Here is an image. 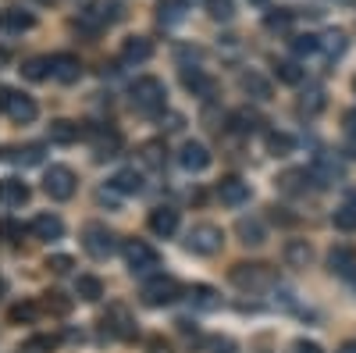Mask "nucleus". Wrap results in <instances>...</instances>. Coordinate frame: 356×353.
<instances>
[{
  "label": "nucleus",
  "instance_id": "24",
  "mask_svg": "<svg viewBox=\"0 0 356 353\" xmlns=\"http://www.w3.org/2000/svg\"><path fill=\"white\" fill-rule=\"evenodd\" d=\"M164 161H168V146H164L161 139H150V143H143V146H139V164H143V168L161 171Z\"/></svg>",
  "mask_w": 356,
  "mask_h": 353
},
{
  "label": "nucleus",
  "instance_id": "25",
  "mask_svg": "<svg viewBox=\"0 0 356 353\" xmlns=\"http://www.w3.org/2000/svg\"><path fill=\"white\" fill-rule=\"evenodd\" d=\"M186 297H189V304H193L196 311H218V307H221V292H218L214 285H193Z\"/></svg>",
  "mask_w": 356,
  "mask_h": 353
},
{
  "label": "nucleus",
  "instance_id": "46",
  "mask_svg": "<svg viewBox=\"0 0 356 353\" xmlns=\"http://www.w3.org/2000/svg\"><path fill=\"white\" fill-rule=\"evenodd\" d=\"M47 268H50L54 275H68V272L75 268V260H72L68 253H54V257H47Z\"/></svg>",
  "mask_w": 356,
  "mask_h": 353
},
{
  "label": "nucleus",
  "instance_id": "56",
  "mask_svg": "<svg viewBox=\"0 0 356 353\" xmlns=\"http://www.w3.org/2000/svg\"><path fill=\"white\" fill-rule=\"evenodd\" d=\"M349 207H356V189H353V203H349Z\"/></svg>",
  "mask_w": 356,
  "mask_h": 353
},
{
  "label": "nucleus",
  "instance_id": "35",
  "mask_svg": "<svg viewBox=\"0 0 356 353\" xmlns=\"http://www.w3.org/2000/svg\"><path fill=\"white\" fill-rule=\"evenodd\" d=\"M22 75L33 79V82H43L47 75H54V61L50 57H29V61L22 65Z\"/></svg>",
  "mask_w": 356,
  "mask_h": 353
},
{
  "label": "nucleus",
  "instance_id": "21",
  "mask_svg": "<svg viewBox=\"0 0 356 353\" xmlns=\"http://www.w3.org/2000/svg\"><path fill=\"white\" fill-rule=\"evenodd\" d=\"M111 189L114 193H122V196H136V193H143V171H136V168H122L111 179Z\"/></svg>",
  "mask_w": 356,
  "mask_h": 353
},
{
  "label": "nucleus",
  "instance_id": "52",
  "mask_svg": "<svg viewBox=\"0 0 356 353\" xmlns=\"http://www.w3.org/2000/svg\"><path fill=\"white\" fill-rule=\"evenodd\" d=\"M342 125H346V132H349V136H356V111H346Z\"/></svg>",
  "mask_w": 356,
  "mask_h": 353
},
{
  "label": "nucleus",
  "instance_id": "20",
  "mask_svg": "<svg viewBox=\"0 0 356 353\" xmlns=\"http://www.w3.org/2000/svg\"><path fill=\"white\" fill-rule=\"evenodd\" d=\"M150 54H154V43L146 40V36H129L125 47H122V61L143 65V61H150Z\"/></svg>",
  "mask_w": 356,
  "mask_h": 353
},
{
  "label": "nucleus",
  "instance_id": "38",
  "mask_svg": "<svg viewBox=\"0 0 356 353\" xmlns=\"http://www.w3.org/2000/svg\"><path fill=\"white\" fill-rule=\"evenodd\" d=\"M292 146H296V139L289 132H267V154L285 157V154H292Z\"/></svg>",
  "mask_w": 356,
  "mask_h": 353
},
{
  "label": "nucleus",
  "instance_id": "37",
  "mask_svg": "<svg viewBox=\"0 0 356 353\" xmlns=\"http://www.w3.org/2000/svg\"><path fill=\"white\" fill-rule=\"evenodd\" d=\"M4 157L18 161V164H40L43 161V143H29L22 146V150H11V146H4Z\"/></svg>",
  "mask_w": 356,
  "mask_h": 353
},
{
  "label": "nucleus",
  "instance_id": "27",
  "mask_svg": "<svg viewBox=\"0 0 356 353\" xmlns=\"http://www.w3.org/2000/svg\"><path fill=\"white\" fill-rule=\"evenodd\" d=\"M239 86H243V93H250L253 100H271V82H267L260 72H243Z\"/></svg>",
  "mask_w": 356,
  "mask_h": 353
},
{
  "label": "nucleus",
  "instance_id": "39",
  "mask_svg": "<svg viewBox=\"0 0 356 353\" xmlns=\"http://www.w3.org/2000/svg\"><path fill=\"white\" fill-rule=\"evenodd\" d=\"M275 75H278V82H285V86H300V82H303V68L296 65V61H275Z\"/></svg>",
  "mask_w": 356,
  "mask_h": 353
},
{
  "label": "nucleus",
  "instance_id": "17",
  "mask_svg": "<svg viewBox=\"0 0 356 353\" xmlns=\"http://www.w3.org/2000/svg\"><path fill=\"white\" fill-rule=\"evenodd\" d=\"M150 232L154 235H161V240H168V235H175L178 232V211L175 207H154L150 211Z\"/></svg>",
  "mask_w": 356,
  "mask_h": 353
},
{
  "label": "nucleus",
  "instance_id": "51",
  "mask_svg": "<svg viewBox=\"0 0 356 353\" xmlns=\"http://www.w3.org/2000/svg\"><path fill=\"white\" fill-rule=\"evenodd\" d=\"M146 353H175V350H171V346H168L161 336H154L150 343H146Z\"/></svg>",
  "mask_w": 356,
  "mask_h": 353
},
{
  "label": "nucleus",
  "instance_id": "6",
  "mask_svg": "<svg viewBox=\"0 0 356 353\" xmlns=\"http://www.w3.org/2000/svg\"><path fill=\"white\" fill-rule=\"evenodd\" d=\"M186 246L200 257H214L221 246H225V232L211 221H203V225H193L189 235H186Z\"/></svg>",
  "mask_w": 356,
  "mask_h": 353
},
{
  "label": "nucleus",
  "instance_id": "57",
  "mask_svg": "<svg viewBox=\"0 0 356 353\" xmlns=\"http://www.w3.org/2000/svg\"><path fill=\"white\" fill-rule=\"evenodd\" d=\"M186 4H193V0H186ZM203 4H207V0H203Z\"/></svg>",
  "mask_w": 356,
  "mask_h": 353
},
{
  "label": "nucleus",
  "instance_id": "31",
  "mask_svg": "<svg viewBox=\"0 0 356 353\" xmlns=\"http://www.w3.org/2000/svg\"><path fill=\"white\" fill-rule=\"evenodd\" d=\"M0 25L8 29V33H29V29L36 25V18L29 11H18V8H8L4 15H0Z\"/></svg>",
  "mask_w": 356,
  "mask_h": 353
},
{
  "label": "nucleus",
  "instance_id": "4",
  "mask_svg": "<svg viewBox=\"0 0 356 353\" xmlns=\"http://www.w3.org/2000/svg\"><path fill=\"white\" fill-rule=\"evenodd\" d=\"M0 111H4L15 125H29V122H36V114H40L36 100L22 90H11V86H0Z\"/></svg>",
  "mask_w": 356,
  "mask_h": 353
},
{
  "label": "nucleus",
  "instance_id": "9",
  "mask_svg": "<svg viewBox=\"0 0 356 353\" xmlns=\"http://www.w3.org/2000/svg\"><path fill=\"white\" fill-rule=\"evenodd\" d=\"M125 264L132 268V275H150L161 268V257L150 243L143 240H125Z\"/></svg>",
  "mask_w": 356,
  "mask_h": 353
},
{
  "label": "nucleus",
  "instance_id": "23",
  "mask_svg": "<svg viewBox=\"0 0 356 353\" xmlns=\"http://www.w3.org/2000/svg\"><path fill=\"white\" fill-rule=\"evenodd\" d=\"M0 203H4V207H22V203H29V186L22 179H0Z\"/></svg>",
  "mask_w": 356,
  "mask_h": 353
},
{
  "label": "nucleus",
  "instance_id": "29",
  "mask_svg": "<svg viewBox=\"0 0 356 353\" xmlns=\"http://www.w3.org/2000/svg\"><path fill=\"white\" fill-rule=\"evenodd\" d=\"M228 129H232L235 136H253V132L260 129V118H257L253 111H232V114H228Z\"/></svg>",
  "mask_w": 356,
  "mask_h": 353
},
{
  "label": "nucleus",
  "instance_id": "11",
  "mask_svg": "<svg viewBox=\"0 0 356 353\" xmlns=\"http://www.w3.org/2000/svg\"><path fill=\"white\" fill-rule=\"evenodd\" d=\"M89 143H93V157L97 161H111L122 154V132L111 125H93L89 129Z\"/></svg>",
  "mask_w": 356,
  "mask_h": 353
},
{
  "label": "nucleus",
  "instance_id": "19",
  "mask_svg": "<svg viewBox=\"0 0 356 353\" xmlns=\"http://www.w3.org/2000/svg\"><path fill=\"white\" fill-rule=\"evenodd\" d=\"M82 132H86V129H82L79 122H72V118H57V122H50V143H57V146L79 143Z\"/></svg>",
  "mask_w": 356,
  "mask_h": 353
},
{
  "label": "nucleus",
  "instance_id": "8",
  "mask_svg": "<svg viewBox=\"0 0 356 353\" xmlns=\"http://www.w3.org/2000/svg\"><path fill=\"white\" fill-rule=\"evenodd\" d=\"M182 297V285H178L171 275H154L150 282L143 285V304L146 307H168Z\"/></svg>",
  "mask_w": 356,
  "mask_h": 353
},
{
  "label": "nucleus",
  "instance_id": "22",
  "mask_svg": "<svg viewBox=\"0 0 356 353\" xmlns=\"http://www.w3.org/2000/svg\"><path fill=\"white\" fill-rule=\"evenodd\" d=\"M282 253H285L289 268H310V260H314V246L307 240H289Z\"/></svg>",
  "mask_w": 356,
  "mask_h": 353
},
{
  "label": "nucleus",
  "instance_id": "28",
  "mask_svg": "<svg viewBox=\"0 0 356 353\" xmlns=\"http://www.w3.org/2000/svg\"><path fill=\"white\" fill-rule=\"evenodd\" d=\"M235 232H239V240H243L246 246H260V243L267 240L260 218H239V221H235Z\"/></svg>",
  "mask_w": 356,
  "mask_h": 353
},
{
  "label": "nucleus",
  "instance_id": "16",
  "mask_svg": "<svg viewBox=\"0 0 356 353\" xmlns=\"http://www.w3.org/2000/svg\"><path fill=\"white\" fill-rule=\"evenodd\" d=\"M50 61H54V79H57V82H68V86H72V82L82 79V61H79L75 54L65 50V54H54Z\"/></svg>",
  "mask_w": 356,
  "mask_h": 353
},
{
  "label": "nucleus",
  "instance_id": "45",
  "mask_svg": "<svg viewBox=\"0 0 356 353\" xmlns=\"http://www.w3.org/2000/svg\"><path fill=\"white\" fill-rule=\"evenodd\" d=\"M292 50L296 54H314V50H321V36H310V33H303V36H292Z\"/></svg>",
  "mask_w": 356,
  "mask_h": 353
},
{
  "label": "nucleus",
  "instance_id": "1",
  "mask_svg": "<svg viewBox=\"0 0 356 353\" xmlns=\"http://www.w3.org/2000/svg\"><path fill=\"white\" fill-rule=\"evenodd\" d=\"M129 100L139 114H161L168 107V86L157 75H143L129 86Z\"/></svg>",
  "mask_w": 356,
  "mask_h": 353
},
{
  "label": "nucleus",
  "instance_id": "5",
  "mask_svg": "<svg viewBox=\"0 0 356 353\" xmlns=\"http://www.w3.org/2000/svg\"><path fill=\"white\" fill-rule=\"evenodd\" d=\"M82 246H86V253L93 257V260H107L118 250V235L107 225H100V221H89L82 228Z\"/></svg>",
  "mask_w": 356,
  "mask_h": 353
},
{
  "label": "nucleus",
  "instance_id": "10",
  "mask_svg": "<svg viewBox=\"0 0 356 353\" xmlns=\"http://www.w3.org/2000/svg\"><path fill=\"white\" fill-rule=\"evenodd\" d=\"M100 325H104V332L114 336V339H125V343L136 339V317H132V311H129L125 304H111Z\"/></svg>",
  "mask_w": 356,
  "mask_h": 353
},
{
  "label": "nucleus",
  "instance_id": "30",
  "mask_svg": "<svg viewBox=\"0 0 356 353\" xmlns=\"http://www.w3.org/2000/svg\"><path fill=\"white\" fill-rule=\"evenodd\" d=\"M182 82H186V90H193L200 97H211L214 93V79L203 75L200 68H182Z\"/></svg>",
  "mask_w": 356,
  "mask_h": 353
},
{
  "label": "nucleus",
  "instance_id": "43",
  "mask_svg": "<svg viewBox=\"0 0 356 353\" xmlns=\"http://www.w3.org/2000/svg\"><path fill=\"white\" fill-rule=\"evenodd\" d=\"M207 15H211L214 22H228L235 15V4L232 0H207Z\"/></svg>",
  "mask_w": 356,
  "mask_h": 353
},
{
  "label": "nucleus",
  "instance_id": "44",
  "mask_svg": "<svg viewBox=\"0 0 356 353\" xmlns=\"http://www.w3.org/2000/svg\"><path fill=\"white\" fill-rule=\"evenodd\" d=\"M332 221H335L339 232H356V207H349V203H346V207H339L332 214Z\"/></svg>",
  "mask_w": 356,
  "mask_h": 353
},
{
  "label": "nucleus",
  "instance_id": "41",
  "mask_svg": "<svg viewBox=\"0 0 356 353\" xmlns=\"http://www.w3.org/2000/svg\"><path fill=\"white\" fill-rule=\"evenodd\" d=\"M50 350H57V336H33L22 346V353H50Z\"/></svg>",
  "mask_w": 356,
  "mask_h": 353
},
{
  "label": "nucleus",
  "instance_id": "14",
  "mask_svg": "<svg viewBox=\"0 0 356 353\" xmlns=\"http://www.w3.org/2000/svg\"><path fill=\"white\" fill-rule=\"evenodd\" d=\"M328 272L346 279V282H356V250L353 246H335L328 253Z\"/></svg>",
  "mask_w": 356,
  "mask_h": 353
},
{
  "label": "nucleus",
  "instance_id": "12",
  "mask_svg": "<svg viewBox=\"0 0 356 353\" xmlns=\"http://www.w3.org/2000/svg\"><path fill=\"white\" fill-rule=\"evenodd\" d=\"M218 200L228 203V207H243V203L250 200V182L239 179V175H225V179L218 182Z\"/></svg>",
  "mask_w": 356,
  "mask_h": 353
},
{
  "label": "nucleus",
  "instance_id": "49",
  "mask_svg": "<svg viewBox=\"0 0 356 353\" xmlns=\"http://www.w3.org/2000/svg\"><path fill=\"white\" fill-rule=\"evenodd\" d=\"M207 353H235V343L225 336H214V339H207Z\"/></svg>",
  "mask_w": 356,
  "mask_h": 353
},
{
  "label": "nucleus",
  "instance_id": "7",
  "mask_svg": "<svg viewBox=\"0 0 356 353\" xmlns=\"http://www.w3.org/2000/svg\"><path fill=\"white\" fill-rule=\"evenodd\" d=\"M43 189L50 200H72L75 189H79V179H75V171L65 168V164H50L47 175H43Z\"/></svg>",
  "mask_w": 356,
  "mask_h": 353
},
{
  "label": "nucleus",
  "instance_id": "54",
  "mask_svg": "<svg viewBox=\"0 0 356 353\" xmlns=\"http://www.w3.org/2000/svg\"><path fill=\"white\" fill-rule=\"evenodd\" d=\"M335 353H356V343H342V346H339Z\"/></svg>",
  "mask_w": 356,
  "mask_h": 353
},
{
  "label": "nucleus",
  "instance_id": "32",
  "mask_svg": "<svg viewBox=\"0 0 356 353\" xmlns=\"http://www.w3.org/2000/svg\"><path fill=\"white\" fill-rule=\"evenodd\" d=\"M75 297L86 300V304H97V300L104 297V282H100L97 275H79V282H75Z\"/></svg>",
  "mask_w": 356,
  "mask_h": 353
},
{
  "label": "nucleus",
  "instance_id": "18",
  "mask_svg": "<svg viewBox=\"0 0 356 353\" xmlns=\"http://www.w3.org/2000/svg\"><path fill=\"white\" fill-rule=\"evenodd\" d=\"M29 228H33L36 240H47V243H54V240H61V235H65V221L57 214H36Z\"/></svg>",
  "mask_w": 356,
  "mask_h": 353
},
{
  "label": "nucleus",
  "instance_id": "42",
  "mask_svg": "<svg viewBox=\"0 0 356 353\" xmlns=\"http://www.w3.org/2000/svg\"><path fill=\"white\" fill-rule=\"evenodd\" d=\"M43 311H50V314H68L72 311V300L65 297V292H47V300H43Z\"/></svg>",
  "mask_w": 356,
  "mask_h": 353
},
{
  "label": "nucleus",
  "instance_id": "53",
  "mask_svg": "<svg viewBox=\"0 0 356 353\" xmlns=\"http://www.w3.org/2000/svg\"><path fill=\"white\" fill-rule=\"evenodd\" d=\"M175 325H178V332H182V336H193V339H196V325H193V321L182 317V321H175Z\"/></svg>",
  "mask_w": 356,
  "mask_h": 353
},
{
  "label": "nucleus",
  "instance_id": "55",
  "mask_svg": "<svg viewBox=\"0 0 356 353\" xmlns=\"http://www.w3.org/2000/svg\"><path fill=\"white\" fill-rule=\"evenodd\" d=\"M349 157H356V146H349Z\"/></svg>",
  "mask_w": 356,
  "mask_h": 353
},
{
  "label": "nucleus",
  "instance_id": "48",
  "mask_svg": "<svg viewBox=\"0 0 356 353\" xmlns=\"http://www.w3.org/2000/svg\"><path fill=\"white\" fill-rule=\"evenodd\" d=\"M0 235H4L8 243H18L22 235H25V228H22L18 221H11V218H8V221H0Z\"/></svg>",
  "mask_w": 356,
  "mask_h": 353
},
{
  "label": "nucleus",
  "instance_id": "2",
  "mask_svg": "<svg viewBox=\"0 0 356 353\" xmlns=\"http://www.w3.org/2000/svg\"><path fill=\"white\" fill-rule=\"evenodd\" d=\"M118 18H122V0H89L72 25L79 29V33L97 36V33H104L107 25H114Z\"/></svg>",
  "mask_w": 356,
  "mask_h": 353
},
{
  "label": "nucleus",
  "instance_id": "26",
  "mask_svg": "<svg viewBox=\"0 0 356 353\" xmlns=\"http://www.w3.org/2000/svg\"><path fill=\"white\" fill-rule=\"evenodd\" d=\"M310 168H292V171H285L282 179H278V186L285 189V193H292V196H303L307 189H310Z\"/></svg>",
  "mask_w": 356,
  "mask_h": 353
},
{
  "label": "nucleus",
  "instance_id": "36",
  "mask_svg": "<svg viewBox=\"0 0 356 353\" xmlns=\"http://www.w3.org/2000/svg\"><path fill=\"white\" fill-rule=\"evenodd\" d=\"M321 50H324V57H332V61L342 57L346 54V33L342 29H328V33L321 36Z\"/></svg>",
  "mask_w": 356,
  "mask_h": 353
},
{
  "label": "nucleus",
  "instance_id": "34",
  "mask_svg": "<svg viewBox=\"0 0 356 353\" xmlns=\"http://www.w3.org/2000/svg\"><path fill=\"white\" fill-rule=\"evenodd\" d=\"M321 111H324V93L321 90H307L300 97V104H296V114L300 118H317Z\"/></svg>",
  "mask_w": 356,
  "mask_h": 353
},
{
  "label": "nucleus",
  "instance_id": "3",
  "mask_svg": "<svg viewBox=\"0 0 356 353\" xmlns=\"http://www.w3.org/2000/svg\"><path fill=\"white\" fill-rule=\"evenodd\" d=\"M232 282L246 289V292H264L278 285V272L271 264H235L232 268Z\"/></svg>",
  "mask_w": 356,
  "mask_h": 353
},
{
  "label": "nucleus",
  "instance_id": "33",
  "mask_svg": "<svg viewBox=\"0 0 356 353\" xmlns=\"http://www.w3.org/2000/svg\"><path fill=\"white\" fill-rule=\"evenodd\" d=\"M40 311H43V304L22 300V304H15V307L8 311V317H11V325H33V321L40 317Z\"/></svg>",
  "mask_w": 356,
  "mask_h": 353
},
{
  "label": "nucleus",
  "instance_id": "13",
  "mask_svg": "<svg viewBox=\"0 0 356 353\" xmlns=\"http://www.w3.org/2000/svg\"><path fill=\"white\" fill-rule=\"evenodd\" d=\"M310 179H314V186H335V182H342V164L335 161V157H328V154H321L314 164H310Z\"/></svg>",
  "mask_w": 356,
  "mask_h": 353
},
{
  "label": "nucleus",
  "instance_id": "15",
  "mask_svg": "<svg viewBox=\"0 0 356 353\" xmlns=\"http://www.w3.org/2000/svg\"><path fill=\"white\" fill-rule=\"evenodd\" d=\"M178 164L186 171H203V168H211V150H207L203 143L189 139V143H182V150H178Z\"/></svg>",
  "mask_w": 356,
  "mask_h": 353
},
{
  "label": "nucleus",
  "instance_id": "50",
  "mask_svg": "<svg viewBox=\"0 0 356 353\" xmlns=\"http://www.w3.org/2000/svg\"><path fill=\"white\" fill-rule=\"evenodd\" d=\"M289 353H324L314 339H296L292 346H289Z\"/></svg>",
  "mask_w": 356,
  "mask_h": 353
},
{
  "label": "nucleus",
  "instance_id": "40",
  "mask_svg": "<svg viewBox=\"0 0 356 353\" xmlns=\"http://www.w3.org/2000/svg\"><path fill=\"white\" fill-rule=\"evenodd\" d=\"M264 25L271 29V33H285V29L292 25V11H289V8H275V11H267V15H264Z\"/></svg>",
  "mask_w": 356,
  "mask_h": 353
},
{
  "label": "nucleus",
  "instance_id": "47",
  "mask_svg": "<svg viewBox=\"0 0 356 353\" xmlns=\"http://www.w3.org/2000/svg\"><path fill=\"white\" fill-rule=\"evenodd\" d=\"M182 8H186V0H168V4H161V22H178L182 18Z\"/></svg>",
  "mask_w": 356,
  "mask_h": 353
},
{
  "label": "nucleus",
  "instance_id": "58",
  "mask_svg": "<svg viewBox=\"0 0 356 353\" xmlns=\"http://www.w3.org/2000/svg\"><path fill=\"white\" fill-rule=\"evenodd\" d=\"M353 90H356V79H353Z\"/></svg>",
  "mask_w": 356,
  "mask_h": 353
}]
</instances>
